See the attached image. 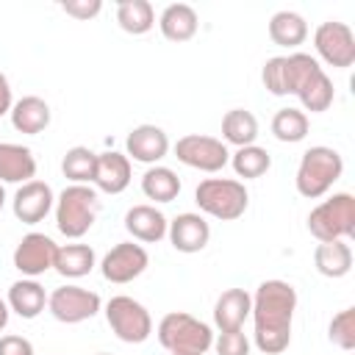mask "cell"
<instances>
[{
    "label": "cell",
    "mask_w": 355,
    "mask_h": 355,
    "mask_svg": "<svg viewBox=\"0 0 355 355\" xmlns=\"http://www.w3.org/2000/svg\"><path fill=\"white\" fill-rule=\"evenodd\" d=\"M297 308V291L286 280H263L252 297L255 344L266 355H277L291 341V319Z\"/></svg>",
    "instance_id": "1"
},
{
    "label": "cell",
    "mask_w": 355,
    "mask_h": 355,
    "mask_svg": "<svg viewBox=\"0 0 355 355\" xmlns=\"http://www.w3.org/2000/svg\"><path fill=\"white\" fill-rule=\"evenodd\" d=\"M286 92L297 94L305 111H327L333 103V83L319 67V61L308 53L286 55Z\"/></svg>",
    "instance_id": "2"
},
{
    "label": "cell",
    "mask_w": 355,
    "mask_h": 355,
    "mask_svg": "<svg viewBox=\"0 0 355 355\" xmlns=\"http://www.w3.org/2000/svg\"><path fill=\"white\" fill-rule=\"evenodd\" d=\"M158 341L169 355H205L214 344V333L191 313L172 311L158 324Z\"/></svg>",
    "instance_id": "3"
},
{
    "label": "cell",
    "mask_w": 355,
    "mask_h": 355,
    "mask_svg": "<svg viewBox=\"0 0 355 355\" xmlns=\"http://www.w3.org/2000/svg\"><path fill=\"white\" fill-rule=\"evenodd\" d=\"M100 211V200H97V191L92 186H83V183H75V186H67L58 197V205H55V225L58 230L67 236V239H80L92 225H94V216Z\"/></svg>",
    "instance_id": "4"
},
{
    "label": "cell",
    "mask_w": 355,
    "mask_h": 355,
    "mask_svg": "<svg viewBox=\"0 0 355 355\" xmlns=\"http://www.w3.org/2000/svg\"><path fill=\"white\" fill-rule=\"evenodd\" d=\"M344 172V161L333 147H311L305 150L297 169V191L308 200L322 197Z\"/></svg>",
    "instance_id": "5"
},
{
    "label": "cell",
    "mask_w": 355,
    "mask_h": 355,
    "mask_svg": "<svg viewBox=\"0 0 355 355\" xmlns=\"http://www.w3.org/2000/svg\"><path fill=\"white\" fill-rule=\"evenodd\" d=\"M194 200L200 205V211H205L208 216L214 219H222V222H230V219H239L244 211H247V189L244 183L239 180H230V178H208L197 186L194 191Z\"/></svg>",
    "instance_id": "6"
},
{
    "label": "cell",
    "mask_w": 355,
    "mask_h": 355,
    "mask_svg": "<svg viewBox=\"0 0 355 355\" xmlns=\"http://www.w3.org/2000/svg\"><path fill=\"white\" fill-rule=\"evenodd\" d=\"M308 230L319 241H336L355 236V197L341 191L316 205L308 216Z\"/></svg>",
    "instance_id": "7"
},
{
    "label": "cell",
    "mask_w": 355,
    "mask_h": 355,
    "mask_svg": "<svg viewBox=\"0 0 355 355\" xmlns=\"http://www.w3.org/2000/svg\"><path fill=\"white\" fill-rule=\"evenodd\" d=\"M105 319L116 338L125 344H141L153 333V319L147 308L133 297H111L105 305Z\"/></svg>",
    "instance_id": "8"
},
{
    "label": "cell",
    "mask_w": 355,
    "mask_h": 355,
    "mask_svg": "<svg viewBox=\"0 0 355 355\" xmlns=\"http://www.w3.org/2000/svg\"><path fill=\"white\" fill-rule=\"evenodd\" d=\"M175 155H178L180 164H186L191 169H200V172H219L230 161V153L219 139L200 136V133H189V136L178 139Z\"/></svg>",
    "instance_id": "9"
},
{
    "label": "cell",
    "mask_w": 355,
    "mask_h": 355,
    "mask_svg": "<svg viewBox=\"0 0 355 355\" xmlns=\"http://www.w3.org/2000/svg\"><path fill=\"white\" fill-rule=\"evenodd\" d=\"M313 44H316V53L330 64V67H352L355 64V36L349 31V25L344 22H322L313 33Z\"/></svg>",
    "instance_id": "10"
},
{
    "label": "cell",
    "mask_w": 355,
    "mask_h": 355,
    "mask_svg": "<svg viewBox=\"0 0 355 355\" xmlns=\"http://www.w3.org/2000/svg\"><path fill=\"white\" fill-rule=\"evenodd\" d=\"M50 313L64 324H78L83 319H92L100 311V297L80 286H61L47 300Z\"/></svg>",
    "instance_id": "11"
},
{
    "label": "cell",
    "mask_w": 355,
    "mask_h": 355,
    "mask_svg": "<svg viewBox=\"0 0 355 355\" xmlns=\"http://www.w3.org/2000/svg\"><path fill=\"white\" fill-rule=\"evenodd\" d=\"M55 252H58V244L44 236V233H28L17 250H14V266L22 272V275H44L47 269H53V261H55Z\"/></svg>",
    "instance_id": "12"
},
{
    "label": "cell",
    "mask_w": 355,
    "mask_h": 355,
    "mask_svg": "<svg viewBox=\"0 0 355 355\" xmlns=\"http://www.w3.org/2000/svg\"><path fill=\"white\" fill-rule=\"evenodd\" d=\"M147 263H150V258L141 244L122 241L103 258V277L111 283H130L133 277H139L147 269Z\"/></svg>",
    "instance_id": "13"
},
{
    "label": "cell",
    "mask_w": 355,
    "mask_h": 355,
    "mask_svg": "<svg viewBox=\"0 0 355 355\" xmlns=\"http://www.w3.org/2000/svg\"><path fill=\"white\" fill-rule=\"evenodd\" d=\"M53 208V191L42 180H28L14 194V216L25 225L42 222Z\"/></svg>",
    "instance_id": "14"
},
{
    "label": "cell",
    "mask_w": 355,
    "mask_h": 355,
    "mask_svg": "<svg viewBox=\"0 0 355 355\" xmlns=\"http://www.w3.org/2000/svg\"><path fill=\"white\" fill-rule=\"evenodd\" d=\"M166 233H169V241L178 252H200L211 239V227L200 214L175 216V222H169Z\"/></svg>",
    "instance_id": "15"
},
{
    "label": "cell",
    "mask_w": 355,
    "mask_h": 355,
    "mask_svg": "<svg viewBox=\"0 0 355 355\" xmlns=\"http://www.w3.org/2000/svg\"><path fill=\"white\" fill-rule=\"evenodd\" d=\"M128 155H133L141 164H155L166 155L169 139L158 125H139L128 133Z\"/></svg>",
    "instance_id": "16"
},
{
    "label": "cell",
    "mask_w": 355,
    "mask_h": 355,
    "mask_svg": "<svg viewBox=\"0 0 355 355\" xmlns=\"http://www.w3.org/2000/svg\"><path fill=\"white\" fill-rule=\"evenodd\" d=\"M252 313V297L244 288H227L214 305V322L222 333L227 330H241L244 319Z\"/></svg>",
    "instance_id": "17"
},
{
    "label": "cell",
    "mask_w": 355,
    "mask_h": 355,
    "mask_svg": "<svg viewBox=\"0 0 355 355\" xmlns=\"http://www.w3.org/2000/svg\"><path fill=\"white\" fill-rule=\"evenodd\" d=\"M166 227H169L166 216H164L158 208H153V205H133V208L125 214V230H128L133 239L144 241V244L161 241V239L166 236Z\"/></svg>",
    "instance_id": "18"
},
{
    "label": "cell",
    "mask_w": 355,
    "mask_h": 355,
    "mask_svg": "<svg viewBox=\"0 0 355 355\" xmlns=\"http://www.w3.org/2000/svg\"><path fill=\"white\" fill-rule=\"evenodd\" d=\"M94 183H97V189L105 191V194H119V191H125L128 183H130V161H128V155H122V153H116V150L97 155Z\"/></svg>",
    "instance_id": "19"
},
{
    "label": "cell",
    "mask_w": 355,
    "mask_h": 355,
    "mask_svg": "<svg viewBox=\"0 0 355 355\" xmlns=\"http://www.w3.org/2000/svg\"><path fill=\"white\" fill-rule=\"evenodd\" d=\"M36 175V158L22 144H0V180L28 183Z\"/></svg>",
    "instance_id": "20"
},
{
    "label": "cell",
    "mask_w": 355,
    "mask_h": 355,
    "mask_svg": "<svg viewBox=\"0 0 355 355\" xmlns=\"http://www.w3.org/2000/svg\"><path fill=\"white\" fill-rule=\"evenodd\" d=\"M11 125L19 130V133H42L47 125H50V105L42 100V97H22L11 105Z\"/></svg>",
    "instance_id": "21"
},
{
    "label": "cell",
    "mask_w": 355,
    "mask_h": 355,
    "mask_svg": "<svg viewBox=\"0 0 355 355\" xmlns=\"http://www.w3.org/2000/svg\"><path fill=\"white\" fill-rule=\"evenodd\" d=\"M313 263L324 277H344L352 269V250L344 239L319 241V247L313 252Z\"/></svg>",
    "instance_id": "22"
},
{
    "label": "cell",
    "mask_w": 355,
    "mask_h": 355,
    "mask_svg": "<svg viewBox=\"0 0 355 355\" xmlns=\"http://www.w3.org/2000/svg\"><path fill=\"white\" fill-rule=\"evenodd\" d=\"M158 25L169 42H189L197 33V11L189 3H172L164 8Z\"/></svg>",
    "instance_id": "23"
},
{
    "label": "cell",
    "mask_w": 355,
    "mask_h": 355,
    "mask_svg": "<svg viewBox=\"0 0 355 355\" xmlns=\"http://www.w3.org/2000/svg\"><path fill=\"white\" fill-rule=\"evenodd\" d=\"M44 288L36 280H17L8 288V308L22 319H36L44 311Z\"/></svg>",
    "instance_id": "24"
},
{
    "label": "cell",
    "mask_w": 355,
    "mask_h": 355,
    "mask_svg": "<svg viewBox=\"0 0 355 355\" xmlns=\"http://www.w3.org/2000/svg\"><path fill=\"white\" fill-rule=\"evenodd\" d=\"M94 266V250L89 244H67L58 247L53 269H58V275L64 277H83L89 275Z\"/></svg>",
    "instance_id": "25"
},
{
    "label": "cell",
    "mask_w": 355,
    "mask_h": 355,
    "mask_svg": "<svg viewBox=\"0 0 355 355\" xmlns=\"http://www.w3.org/2000/svg\"><path fill=\"white\" fill-rule=\"evenodd\" d=\"M269 36L280 47H297L308 36V25L297 11H277L269 22Z\"/></svg>",
    "instance_id": "26"
},
{
    "label": "cell",
    "mask_w": 355,
    "mask_h": 355,
    "mask_svg": "<svg viewBox=\"0 0 355 355\" xmlns=\"http://www.w3.org/2000/svg\"><path fill=\"white\" fill-rule=\"evenodd\" d=\"M116 22L122 31L139 36V33H147L155 22V11L147 0H119L116 3Z\"/></svg>",
    "instance_id": "27"
},
{
    "label": "cell",
    "mask_w": 355,
    "mask_h": 355,
    "mask_svg": "<svg viewBox=\"0 0 355 355\" xmlns=\"http://www.w3.org/2000/svg\"><path fill=\"white\" fill-rule=\"evenodd\" d=\"M222 136L236 147H250L258 136V119L244 108H233L222 119Z\"/></svg>",
    "instance_id": "28"
},
{
    "label": "cell",
    "mask_w": 355,
    "mask_h": 355,
    "mask_svg": "<svg viewBox=\"0 0 355 355\" xmlns=\"http://www.w3.org/2000/svg\"><path fill=\"white\" fill-rule=\"evenodd\" d=\"M141 191L155 202H172L180 194V180L166 166H153L141 178Z\"/></svg>",
    "instance_id": "29"
},
{
    "label": "cell",
    "mask_w": 355,
    "mask_h": 355,
    "mask_svg": "<svg viewBox=\"0 0 355 355\" xmlns=\"http://www.w3.org/2000/svg\"><path fill=\"white\" fill-rule=\"evenodd\" d=\"M272 133L280 141H302L308 136V116L300 108H280L272 119Z\"/></svg>",
    "instance_id": "30"
},
{
    "label": "cell",
    "mask_w": 355,
    "mask_h": 355,
    "mask_svg": "<svg viewBox=\"0 0 355 355\" xmlns=\"http://www.w3.org/2000/svg\"><path fill=\"white\" fill-rule=\"evenodd\" d=\"M61 169L69 180L89 183V180H94V172H97V153H92L89 147H72V150H67Z\"/></svg>",
    "instance_id": "31"
},
{
    "label": "cell",
    "mask_w": 355,
    "mask_h": 355,
    "mask_svg": "<svg viewBox=\"0 0 355 355\" xmlns=\"http://www.w3.org/2000/svg\"><path fill=\"white\" fill-rule=\"evenodd\" d=\"M269 166H272V158L263 147L250 144V147H239L233 153V169L239 178H261Z\"/></svg>",
    "instance_id": "32"
},
{
    "label": "cell",
    "mask_w": 355,
    "mask_h": 355,
    "mask_svg": "<svg viewBox=\"0 0 355 355\" xmlns=\"http://www.w3.org/2000/svg\"><path fill=\"white\" fill-rule=\"evenodd\" d=\"M330 341L341 349H355V308H344L333 316Z\"/></svg>",
    "instance_id": "33"
},
{
    "label": "cell",
    "mask_w": 355,
    "mask_h": 355,
    "mask_svg": "<svg viewBox=\"0 0 355 355\" xmlns=\"http://www.w3.org/2000/svg\"><path fill=\"white\" fill-rule=\"evenodd\" d=\"M261 78H263V86H266L272 94H277V97L288 94V92H286V55L269 58V61L263 64Z\"/></svg>",
    "instance_id": "34"
},
{
    "label": "cell",
    "mask_w": 355,
    "mask_h": 355,
    "mask_svg": "<svg viewBox=\"0 0 355 355\" xmlns=\"http://www.w3.org/2000/svg\"><path fill=\"white\" fill-rule=\"evenodd\" d=\"M216 355H250V341L241 330L219 333L216 338Z\"/></svg>",
    "instance_id": "35"
},
{
    "label": "cell",
    "mask_w": 355,
    "mask_h": 355,
    "mask_svg": "<svg viewBox=\"0 0 355 355\" xmlns=\"http://www.w3.org/2000/svg\"><path fill=\"white\" fill-rule=\"evenodd\" d=\"M61 8H64L69 17H75V19H92V17L100 14L103 3H100V0H64Z\"/></svg>",
    "instance_id": "36"
},
{
    "label": "cell",
    "mask_w": 355,
    "mask_h": 355,
    "mask_svg": "<svg viewBox=\"0 0 355 355\" xmlns=\"http://www.w3.org/2000/svg\"><path fill=\"white\" fill-rule=\"evenodd\" d=\"M0 355H33V344L22 336H3L0 338Z\"/></svg>",
    "instance_id": "37"
},
{
    "label": "cell",
    "mask_w": 355,
    "mask_h": 355,
    "mask_svg": "<svg viewBox=\"0 0 355 355\" xmlns=\"http://www.w3.org/2000/svg\"><path fill=\"white\" fill-rule=\"evenodd\" d=\"M11 111V86H8V78L0 72V116Z\"/></svg>",
    "instance_id": "38"
},
{
    "label": "cell",
    "mask_w": 355,
    "mask_h": 355,
    "mask_svg": "<svg viewBox=\"0 0 355 355\" xmlns=\"http://www.w3.org/2000/svg\"><path fill=\"white\" fill-rule=\"evenodd\" d=\"M8 324V302H3L0 300V330Z\"/></svg>",
    "instance_id": "39"
},
{
    "label": "cell",
    "mask_w": 355,
    "mask_h": 355,
    "mask_svg": "<svg viewBox=\"0 0 355 355\" xmlns=\"http://www.w3.org/2000/svg\"><path fill=\"white\" fill-rule=\"evenodd\" d=\"M3 202H6V191H3V186H0V211H3Z\"/></svg>",
    "instance_id": "40"
},
{
    "label": "cell",
    "mask_w": 355,
    "mask_h": 355,
    "mask_svg": "<svg viewBox=\"0 0 355 355\" xmlns=\"http://www.w3.org/2000/svg\"><path fill=\"white\" fill-rule=\"evenodd\" d=\"M97 355H111V352H97Z\"/></svg>",
    "instance_id": "41"
}]
</instances>
